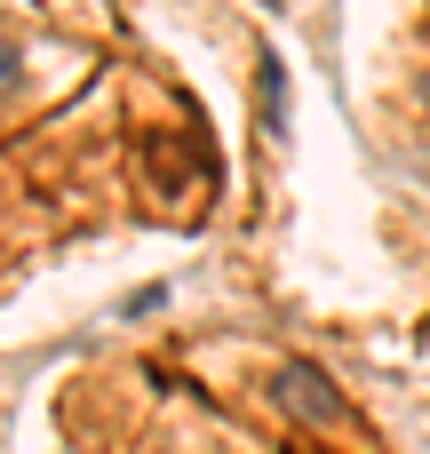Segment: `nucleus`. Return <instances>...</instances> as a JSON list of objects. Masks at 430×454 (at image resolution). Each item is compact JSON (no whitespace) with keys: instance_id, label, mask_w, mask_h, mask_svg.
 Here are the masks:
<instances>
[{"instance_id":"nucleus-1","label":"nucleus","mask_w":430,"mask_h":454,"mask_svg":"<svg viewBox=\"0 0 430 454\" xmlns=\"http://www.w3.org/2000/svg\"><path fill=\"white\" fill-rule=\"evenodd\" d=\"M279 399H287V407H295L303 423H327V431L343 423V399H335V383H327V375H319L311 359H295V367L279 375Z\"/></svg>"},{"instance_id":"nucleus-2","label":"nucleus","mask_w":430,"mask_h":454,"mask_svg":"<svg viewBox=\"0 0 430 454\" xmlns=\"http://www.w3.org/2000/svg\"><path fill=\"white\" fill-rule=\"evenodd\" d=\"M255 96H263V128H271V136H287V64H279V56H263V64H255Z\"/></svg>"},{"instance_id":"nucleus-3","label":"nucleus","mask_w":430,"mask_h":454,"mask_svg":"<svg viewBox=\"0 0 430 454\" xmlns=\"http://www.w3.org/2000/svg\"><path fill=\"white\" fill-rule=\"evenodd\" d=\"M16 80H24V56H16V40H0V96H16Z\"/></svg>"}]
</instances>
